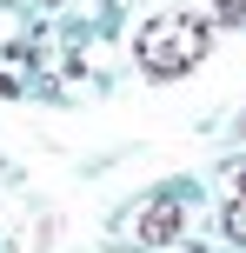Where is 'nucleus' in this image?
Instances as JSON below:
<instances>
[{
	"label": "nucleus",
	"instance_id": "f03ea898",
	"mask_svg": "<svg viewBox=\"0 0 246 253\" xmlns=\"http://www.w3.org/2000/svg\"><path fill=\"white\" fill-rule=\"evenodd\" d=\"M173 233H180V200H167V193H160V200L146 207V220H140V240H146V247H167Z\"/></svg>",
	"mask_w": 246,
	"mask_h": 253
},
{
	"label": "nucleus",
	"instance_id": "f257e3e1",
	"mask_svg": "<svg viewBox=\"0 0 246 253\" xmlns=\"http://www.w3.org/2000/svg\"><path fill=\"white\" fill-rule=\"evenodd\" d=\"M207 60V27L200 20H186V13H160V20H146V34H140V67L153 80H173V74H186V67H200Z\"/></svg>",
	"mask_w": 246,
	"mask_h": 253
},
{
	"label": "nucleus",
	"instance_id": "20e7f679",
	"mask_svg": "<svg viewBox=\"0 0 246 253\" xmlns=\"http://www.w3.org/2000/svg\"><path fill=\"white\" fill-rule=\"evenodd\" d=\"M226 233H233V240H246V200L226 207Z\"/></svg>",
	"mask_w": 246,
	"mask_h": 253
},
{
	"label": "nucleus",
	"instance_id": "7ed1b4c3",
	"mask_svg": "<svg viewBox=\"0 0 246 253\" xmlns=\"http://www.w3.org/2000/svg\"><path fill=\"white\" fill-rule=\"evenodd\" d=\"M200 13H213V20H246V0H193Z\"/></svg>",
	"mask_w": 246,
	"mask_h": 253
}]
</instances>
